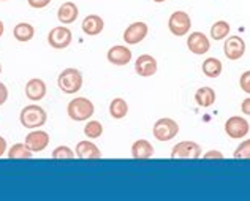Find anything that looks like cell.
Segmentation results:
<instances>
[{"mask_svg":"<svg viewBox=\"0 0 250 201\" xmlns=\"http://www.w3.org/2000/svg\"><path fill=\"white\" fill-rule=\"evenodd\" d=\"M84 82L83 73L78 68H65L61 71V75L57 76V86L67 95H75L81 90Z\"/></svg>","mask_w":250,"mask_h":201,"instance_id":"1","label":"cell"},{"mask_svg":"<svg viewBox=\"0 0 250 201\" xmlns=\"http://www.w3.org/2000/svg\"><path fill=\"white\" fill-rule=\"evenodd\" d=\"M95 113V105L87 97H75L73 100L68 101L67 114L71 121L75 122H85L89 121Z\"/></svg>","mask_w":250,"mask_h":201,"instance_id":"2","label":"cell"},{"mask_svg":"<svg viewBox=\"0 0 250 201\" xmlns=\"http://www.w3.org/2000/svg\"><path fill=\"white\" fill-rule=\"evenodd\" d=\"M48 121V114H46L44 109L40 105H27L21 109V114H19V122L24 128H29V130H35V128H40L46 124Z\"/></svg>","mask_w":250,"mask_h":201,"instance_id":"3","label":"cell"},{"mask_svg":"<svg viewBox=\"0 0 250 201\" xmlns=\"http://www.w3.org/2000/svg\"><path fill=\"white\" fill-rule=\"evenodd\" d=\"M177 133H179V124L171 118H162L154 124L152 135L157 141H171L174 140Z\"/></svg>","mask_w":250,"mask_h":201,"instance_id":"4","label":"cell"},{"mask_svg":"<svg viewBox=\"0 0 250 201\" xmlns=\"http://www.w3.org/2000/svg\"><path fill=\"white\" fill-rule=\"evenodd\" d=\"M71 41H73V32H71L67 25H56L52 27L48 34V44L52 49H67Z\"/></svg>","mask_w":250,"mask_h":201,"instance_id":"5","label":"cell"},{"mask_svg":"<svg viewBox=\"0 0 250 201\" xmlns=\"http://www.w3.org/2000/svg\"><path fill=\"white\" fill-rule=\"evenodd\" d=\"M168 29L171 35L174 37H186L188 35L190 29H192V18L188 16L186 11H174L168 19Z\"/></svg>","mask_w":250,"mask_h":201,"instance_id":"6","label":"cell"},{"mask_svg":"<svg viewBox=\"0 0 250 201\" xmlns=\"http://www.w3.org/2000/svg\"><path fill=\"white\" fill-rule=\"evenodd\" d=\"M203 149L196 141H181L171 149V159H182V160H195L201 157Z\"/></svg>","mask_w":250,"mask_h":201,"instance_id":"7","label":"cell"},{"mask_svg":"<svg viewBox=\"0 0 250 201\" xmlns=\"http://www.w3.org/2000/svg\"><path fill=\"white\" fill-rule=\"evenodd\" d=\"M250 132V124L242 116H231L225 122V133L231 140H242Z\"/></svg>","mask_w":250,"mask_h":201,"instance_id":"8","label":"cell"},{"mask_svg":"<svg viewBox=\"0 0 250 201\" xmlns=\"http://www.w3.org/2000/svg\"><path fill=\"white\" fill-rule=\"evenodd\" d=\"M149 34V25L143 21H136L131 22L127 29L124 30V41L128 46H133V44H140L141 41H144V38Z\"/></svg>","mask_w":250,"mask_h":201,"instance_id":"9","label":"cell"},{"mask_svg":"<svg viewBox=\"0 0 250 201\" xmlns=\"http://www.w3.org/2000/svg\"><path fill=\"white\" fill-rule=\"evenodd\" d=\"M223 54L228 60H239L246 54V41L239 35H231L225 38L223 43Z\"/></svg>","mask_w":250,"mask_h":201,"instance_id":"10","label":"cell"},{"mask_svg":"<svg viewBox=\"0 0 250 201\" xmlns=\"http://www.w3.org/2000/svg\"><path fill=\"white\" fill-rule=\"evenodd\" d=\"M49 133L42 130V128H35V130H30L27 135H25L24 142L32 152H43L46 147L49 146Z\"/></svg>","mask_w":250,"mask_h":201,"instance_id":"11","label":"cell"},{"mask_svg":"<svg viewBox=\"0 0 250 201\" xmlns=\"http://www.w3.org/2000/svg\"><path fill=\"white\" fill-rule=\"evenodd\" d=\"M131 49L128 46H125V44H114V46H111L106 53V59L109 63H113L116 67H124L127 65V63L131 62Z\"/></svg>","mask_w":250,"mask_h":201,"instance_id":"12","label":"cell"},{"mask_svg":"<svg viewBox=\"0 0 250 201\" xmlns=\"http://www.w3.org/2000/svg\"><path fill=\"white\" fill-rule=\"evenodd\" d=\"M187 48L195 56H205L210 49V41L203 32H192L187 38Z\"/></svg>","mask_w":250,"mask_h":201,"instance_id":"13","label":"cell"},{"mask_svg":"<svg viewBox=\"0 0 250 201\" xmlns=\"http://www.w3.org/2000/svg\"><path fill=\"white\" fill-rule=\"evenodd\" d=\"M159 70V63L157 59L150 54H141L138 56V59L135 60V71L138 76L141 78H150L157 73Z\"/></svg>","mask_w":250,"mask_h":201,"instance_id":"14","label":"cell"},{"mask_svg":"<svg viewBox=\"0 0 250 201\" xmlns=\"http://www.w3.org/2000/svg\"><path fill=\"white\" fill-rule=\"evenodd\" d=\"M75 152H76V157L81 160H98L103 157L100 147L90 140H84L78 142Z\"/></svg>","mask_w":250,"mask_h":201,"instance_id":"15","label":"cell"},{"mask_svg":"<svg viewBox=\"0 0 250 201\" xmlns=\"http://www.w3.org/2000/svg\"><path fill=\"white\" fill-rule=\"evenodd\" d=\"M24 92L30 101H40L46 97L48 87H46V82L40 80V78H32V80H29L27 84H25Z\"/></svg>","mask_w":250,"mask_h":201,"instance_id":"16","label":"cell"},{"mask_svg":"<svg viewBox=\"0 0 250 201\" xmlns=\"http://www.w3.org/2000/svg\"><path fill=\"white\" fill-rule=\"evenodd\" d=\"M78 16H80V8H78V5L75 2H70V0L63 2L57 8V19L63 25L73 24L78 19Z\"/></svg>","mask_w":250,"mask_h":201,"instance_id":"17","label":"cell"},{"mask_svg":"<svg viewBox=\"0 0 250 201\" xmlns=\"http://www.w3.org/2000/svg\"><path fill=\"white\" fill-rule=\"evenodd\" d=\"M104 29V21L102 16L98 15H87L83 19L81 24V30L84 32L87 37H97L100 35Z\"/></svg>","mask_w":250,"mask_h":201,"instance_id":"18","label":"cell"},{"mask_svg":"<svg viewBox=\"0 0 250 201\" xmlns=\"http://www.w3.org/2000/svg\"><path fill=\"white\" fill-rule=\"evenodd\" d=\"M130 152L135 160H147L154 157V146L147 140H136L131 144Z\"/></svg>","mask_w":250,"mask_h":201,"instance_id":"19","label":"cell"},{"mask_svg":"<svg viewBox=\"0 0 250 201\" xmlns=\"http://www.w3.org/2000/svg\"><path fill=\"white\" fill-rule=\"evenodd\" d=\"M215 100H217L215 90L209 86L200 87L195 92V101L200 108H210L215 103Z\"/></svg>","mask_w":250,"mask_h":201,"instance_id":"20","label":"cell"},{"mask_svg":"<svg viewBox=\"0 0 250 201\" xmlns=\"http://www.w3.org/2000/svg\"><path fill=\"white\" fill-rule=\"evenodd\" d=\"M13 37L19 43H27L35 37V27L29 22H18L13 29Z\"/></svg>","mask_w":250,"mask_h":201,"instance_id":"21","label":"cell"},{"mask_svg":"<svg viewBox=\"0 0 250 201\" xmlns=\"http://www.w3.org/2000/svg\"><path fill=\"white\" fill-rule=\"evenodd\" d=\"M109 114H111V118L116 121L127 118L128 103L125 101V99H122V97H116V99H113L109 103Z\"/></svg>","mask_w":250,"mask_h":201,"instance_id":"22","label":"cell"},{"mask_svg":"<svg viewBox=\"0 0 250 201\" xmlns=\"http://www.w3.org/2000/svg\"><path fill=\"white\" fill-rule=\"evenodd\" d=\"M6 155L10 160H29L34 157V152L25 146V142H16L8 149Z\"/></svg>","mask_w":250,"mask_h":201,"instance_id":"23","label":"cell"},{"mask_svg":"<svg viewBox=\"0 0 250 201\" xmlns=\"http://www.w3.org/2000/svg\"><path fill=\"white\" fill-rule=\"evenodd\" d=\"M201 71L208 78H219L223 71V63L219 59H215V57H208V59L203 62Z\"/></svg>","mask_w":250,"mask_h":201,"instance_id":"24","label":"cell"},{"mask_svg":"<svg viewBox=\"0 0 250 201\" xmlns=\"http://www.w3.org/2000/svg\"><path fill=\"white\" fill-rule=\"evenodd\" d=\"M229 30H231V27H229V24L227 21H223V19L215 21L212 25H210V38L215 41L225 40V38L229 35Z\"/></svg>","mask_w":250,"mask_h":201,"instance_id":"25","label":"cell"},{"mask_svg":"<svg viewBox=\"0 0 250 201\" xmlns=\"http://www.w3.org/2000/svg\"><path fill=\"white\" fill-rule=\"evenodd\" d=\"M84 135L87 136V140H97L103 135V125L100 121H92L89 119L87 124L84 125Z\"/></svg>","mask_w":250,"mask_h":201,"instance_id":"26","label":"cell"},{"mask_svg":"<svg viewBox=\"0 0 250 201\" xmlns=\"http://www.w3.org/2000/svg\"><path fill=\"white\" fill-rule=\"evenodd\" d=\"M75 155L76 152L70 146H57L54 151H52L51 157L54 160H71V159H75Z\"/></svg>","mask_w":250,"mask_h":201,"instance_id":"27","label":"cell"},{"mask_svg":"<svg viewBox=\"0 0 250 201\" xmlns=\"http://www.w3.org/2000/svg\"><path fill=\"white\" fill-rule=\"evenodd\" d=\"M233 157L238 160H250V140H244L234 149Z\"/></svg>","mask_w":250,"mask_h":201,"instance_id":"28","label":"cell"},{"mask_svg":"<svg viewBox=\"0 0 250 201\" xmlns=\"http://www.w3.org/2000/svg\"><path fill=\"white\" fill-rule=\"evenodd\" d=\"M239 87L244 90L246 94L250 95V70L244 71L239 78Z\"/></svg>","mask_w":250,"mask_h":201,"instance_id":"29","label":"cell"},{"mask_svg":"<svg viewBox=\"0 0 250 201\" xmlns=\"http://www.w3.org/2000/svg\"><path fill=\"white\" fill-rule=\"evenodd\" d=\"M51 2H52V0H27L29 6H30V8H34V10H43Z\"/></svg>","mask_w":250,"mask_h":201,"instance_id":"30","label":"cell"},{"mask_svg":"<svg viewBox=\"0 0 250 201\" xmlns=\"http://www.w3.org/2000/svg\"><path fill=\"white\" fill-rule=\"evenodd\" d=\"M8 97H10L8 87H6L5 84L0 81V106H3L5 103L8 101Z\"/></svg>","mask_w":250,"mask_h":201,"instance_id":"31","label":"cell"},{"mask_svg":"<svg viewBox=\"0 0 250 201\" xmlns=\"http://www.w3.org/2000/svg\"><path fill=\"white\" fill-rule=\"evenodd\" d=\"M203 159H205V160H212V159L222 160L223 159V154L220 151H209V152H206L205 155H203Z\"/></svg>","mask_w":250,"mask_h":201,"instance_id":"32","label":"cell"},{"mask_svg":"<svg viewBox=\"0 0 250 201\" xmlns=\"http://www.w3.org/2000/svg\"><path fill=\"white\" fill-rule=\"evenodd\" d=\"M241 113L246 114V116H250V95L247 97V99L242 100V103H241Z\"/></svg>","mask_w":250,"mask_h":201,"instance_id":"33","label":"cell"},{"mask_svg":"<svg viewBox=\"0 0 250 201\" xmlns=\"http://www.w3.org/2000/svg\"><path fill=\"white\" fill-rule=\"evenodd\" d=\"M6 151H8V144H6V140L3 138V136H0V157H2V155H5Z\"/></svg>","mask_w":250,"mask_h":201,"instance_id":"34","label":"cell"},{"mask_svg":"<svg viewBox=\"0 0 250 201\" xmlns=\"http://www.w3.org/2000/svg\"><path fill=\"white\" fill-rule=\"evenodd\" d=\"M3 34H5V24L3 21H0V38L3 37Z\"/></svg>","mask_w":250,"mask_h":201,"instance_id":"35","label":"cell"},{"mask_svg":"<svg viewBox=\"0 0 250 201\" xmlns=\"http://www.w3.org/2000/svg\"><path fill=\"white\" fill-rule=\"evenodd\" d=\"M152 2H155V3H163V2H167V0H152Z\"/></svg>","mask_w":250,"mask_h":201,"instance_id":"36","label":"cell"},{"mask_svg":"<svg viewBox=\"0 0 250 201\" xmlns=\"http://www.w3.org/2000/svg\"><path fill=\"white\" fill-rule=\"evenodd\" d=\"M0 75H2V63H0Z\"/></svg>","mask_w":250,"mask_h":201,"instance_id":"37","label":"cell"},{"mask_svg":"<svg viewBox=\"0 0 250 201\" xmlns=\"http://www.w3.org/2000/svg\"><path fill=\"white\" fill-rule=\"evenodd\" d=\"M0 2H6V0H0Z\"/></svg>","mask_w":250,"mask_h":201,"instance_id":"38","label":"cell"}]
</instances>
